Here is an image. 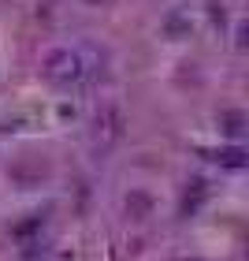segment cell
I'll return each mask as SVG.
<instances>
[{
	"label": "cell",
	"mask_w": 249,
	"mask_h": 261,
	"mask_svg": "<svg viewBox=\"0 0 249 261\" xmlns=\"http://www.w3.org/2000/svg\"><path fill=\"white\" fill-rule=\"evenodd\" d=\"M45 75H49L52 82H60V86L78 82V79H82V56H78V53H56L52 60L45 64Z\"/></svg>",
	"instance_id": "1"
}]
</instances>
